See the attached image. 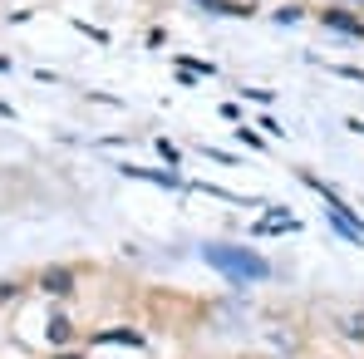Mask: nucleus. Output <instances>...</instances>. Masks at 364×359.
<instances>
[{
	"label": "nucleus",
	"instance_id": "1",
	"mask_svg": "<svg viewBox=\"0 0 364 359\" xmlns=\"http://www.w3.org/2000/svg\"><path fill=\"white\" fill-rule=\"evenodd\" d=\"M202 261H207L212 271H222L232 286H251V281H266V276H271V266H266L251 246H227V241H212V246H202Z\"/></svg>",
	"mask_w": 364,
	"mask_h": 359
},
{
	"label": "nucleus",
	"instance_id": "2",
	"mask_svg": "<svg viewBox=\"0 0 364 359\" xmlns=\"http://www.w3.org/2000/svg\"><path fill=\"white\" fill-rule=\"evenodd\" d=\"M305 182H310V187L325 197V217H330V222H335V227H340V232H345L350 241H364V222L355 217V212H350V207H345V197H340V192H330V187H325L320 178H305Z\"/></svg>",
	"mask_w": 364,
	"mask_h": 359
},
{
	"label": "nucleus",
	"instance_id": "3",
	"mask_svg": "<svg viewBox=\"0 0 364 359\" xmlns=\"http://www.w3.org/2000/svg\"><path fill=\"white\" fill-rule=\"evenodd\" d=\"M325 25H335V30H345V35H364V25L355 15H345V10H325Z\"/></svg>",
	"mask_w": 364,
	"mask_h": 359
},
{
	"label": "nucleus",
	"instance_id": "4",
	"mask_svg": "<svg viewBox=\"0 0 364 359\" xmlns=\"http://www.w3.org/2000/svg\"><path fill=\"white\" fill-rule=\"evenodd\" d=\"M123 173H128V178H148V182H163V187H178V173H148V168H133V163H128V168H123Z\"/></svg>",
	"mask_w": 364,
	"mask_h": 359
},
{
	"label": "nucleus",
	"instance_id": "5",
	"mask_svg": "<svg viewBox=\"0 0 364 359\" xmlns=\"http://www.w3.org/2000/svg\"><path fill=\"white\" fill-rule=\"evenodd\" d=\"M192 5H202V10H212V15H251L246 5H232V0H192Z\"/></svg>",
	"mask_w": 364,
	"mask_h": 359
},
{
	"label": "nucleus",
	"instance_id": "6",
	"mask_svg": "<svg viewBox=\"0 0 364 359\" xmlns=\"http://www.w3.org/2000/svg\"><path fill=\"white\" fill-rule=\"evenodd\" d=\"M99 345H138V335H133V330H104Z\"/></svg>",
	"mask_w": 364,
	"mask_h": 359
},
{
	"label": "nucleus",
	"instance_id": "7",
	"mask_svg": "<svg viewBox=\"0 0 364 359\" xmlns=\"http://www.w3.org/2000/svg\"><path fill=\"white\" fill-rule=\"evenodd\" d=\"M45 291H69V271H45Z\"/></svg>",
	"mask_w": 364,
	"mask_h": 359
},
{
	"label": "nucleus",
	"instance_id": "8",
	"mask_svg": "<svg viewBox=\"0 0 364 359\" xmlns=\"http://www.w3.org/2000/svg\"><path fill=\"white\" fill-rule=\"evenodd\" d=\"M350 128H355V133H364V119H350Z\"/></svg>",
	"mask_w": 364,
	"mask_h": 359
}]
</instances>
